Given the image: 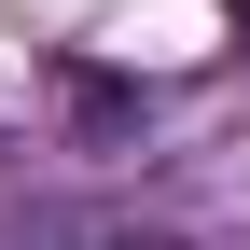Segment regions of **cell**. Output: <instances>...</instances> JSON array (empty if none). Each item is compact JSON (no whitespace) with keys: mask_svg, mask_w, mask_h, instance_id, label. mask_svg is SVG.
<instances>
[]
</instances>
